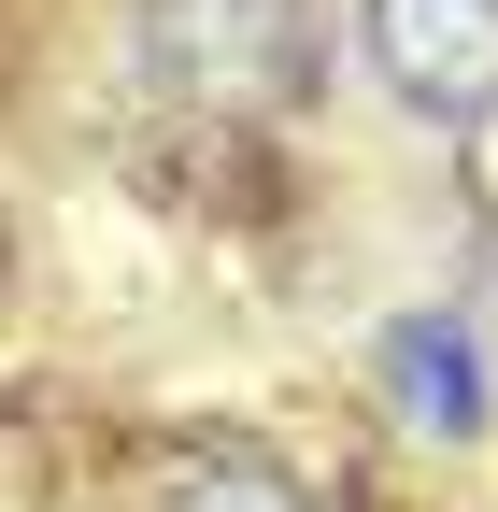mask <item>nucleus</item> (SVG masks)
<instances>
[{
	"label": "nucleus",
	"mask_w": 498,
	"mask_h": 512,
	"mask_svg": "<svg viewBox=\"0 0 498 512\" xmlns=\"http://www.w3.org/2000/svg\"><path fill=\"white\" fill-rule=\"evenodd\" d=\"M143 57L185 114H299L314 0H143Z\"/></svg>",
	"instance_id": "nucleus-1"
},
{
	"label": "nucleus",
	"mask_w": 498,
	"mask_h": 512,
	"mask_svg": "<svg viewBox=\"0 0 498 512\" xmlns=\"http://www.w3.org/2000/svg\"><path fill=\"white\" fill-rule=\"evenodd\" d=\"M356 29L413 114H442V128L498 114V0H356Z\"/></svg>",
	"instance_id": "nucleus-2"
},
{
	"label": "nucleus",
	"mask_w": 498,
	"mask_h": 512,
	"mask_svg": "<svg viewBox=\"0 0 498 512\" xmlns=\"http://www.w3.org/2000/svg\"><path fill=\"white\" fill-rule=\"evenodd\" d=\"M385 356H399V399H413V413H442V427L484 413V399H470V342H456V328H427V313H413V328H385Z\"/></svg>",
	"instance_id": "nucleus-3"
},
{
	"label": "nucleus",
	"mask_w": 498,
	"mask_h": 512,
	"mask_svg": "<svg viewBox=\"0 0 498 512\" xmlns=\"http://www.w3.org/2000/svg\"><path fill=\"white\" fill-rule=\"evenodd\" d=\"M157 512H299V484H285V470H257V456H200Z\"/></svg>",
	"instance_id": "nucleus-4"
}]
</instances>
